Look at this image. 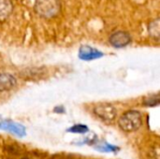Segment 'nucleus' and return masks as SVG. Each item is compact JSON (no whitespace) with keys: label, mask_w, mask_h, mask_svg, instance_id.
Masks as SVG:
<instances>
[{"label":"nucleus","mask_w":160,"mask_h":159,"mask_svg":"<svg viewBox=\"0 0 160 159\" xmlns=\"http://www.w3.org/2000/svg\"><path fill=\"white\" fill-rule=\"evenodd\" d=\"M13 5L11 0H0V22L6 21L11 14Z\"/></svg>","instance_id":"6e6552de"},{"label":"nucleus","mask_w":160,"mask_h":159,"mask_svg":"<svg viewBox=\"0 0 160 159\" xmlns=\"http://www.w3.org/2000/svg\"><path fill=\"white\" fill-rule=\"evenodd\" d=\"M67 131L68 132H70V133H75V134H85V133H87L89 131V128L85 125L79 124V125L72 126Z\"/></svg>","instance_id":"9b49d317"},{"label":"nucleus","mask_w":160,"mask_h":159,"mask_svg":"<svg viewBox=\"0 0 160 159\" xmlns=\"http://www.w3.org/2000/svg\"><path fill=\"white\" fill-rule=\"evenodd\" d=\"M143 104L147 107H157L159 105V95L156 94L151 97H148L144 98Z\"/></svg>","instance_id":"f8f14e48"},{"label":"nucleus","mask_w":160,"mask_h":159,"mask_svg":"<svg viewBox=\"0 0 160 159\" xmlns=\"http://www.w3.org/2000/svg\"><path fill=\"white\" fill-rule=\"evenodd\" d=\"M103 56V52L96 48L90 47L88 45H83L79 50V58L83 61H92Z\"/></svg>","instance_id":"39448f33"},{"label":"nucleus","mask_w":160,"mask_h":159,"mask_svg":"<svg viewBox=\"0 0 160 159\" xmlns=\"http://www.w3.org/2000/svg\"><path fill=\"white\" fill-rule=\"evenodd\" d=\"M95 149L99 151V152H104V153H114L117 150H119V148L117 146L112 145L108 142H104V143H99L98 146H95Z\"/></svg>","instance_id":"9d476101"},{"label":"nucleus","mask_w":160,"mask_h":159,"mask_svg":"<svg viewBox=\"0 0 160 159\" xmlns=\"http://www.w3.org/2000/svg\"><path fill=\"white\" fill-rule=\"evenodd\" d=\"M148 32L149 35L155 38V39H158L160 36V22L159 19H156L154 21H152L149 25H148Z\"/></svg>","instance_id":"1a4fd4ad"},{"label":"nucleus","mask_w":160,"mask_h":159,"mask_svg":"<svg viewBox=\"0 0 160 159\" xmlns=\"http://www.w3.org/2000/svg\"><path fill=\"white\" fill-rule=\"evenodd\" d=\"M119 127L128 133L135 132L141 128L142 125V113L138 111H128L122 114L118 121Z\"/></svg>","instance_id":"f257e3e1"},{"label":"nucleus","mask_w":160,"mask_h":159,"mask_svg":"<svg viewBox=\"0 0 160 159\" xmlns=\"http://www.w3.org/2000/svg\"><path fill=\"white\" fill-rule=\"evenodd\" d=\"M111 45L114 48H124L131 42L130 35L126 31H116L109 38Z\"/></svg>","instance_id":"20e7f679"},{"label":"nucleus","mask_w":160,"mask_h":159,"mask_svg":"<svg viewBox=\"0 0 160 159\" xmlns=\"http://www.w3.org/2000/svg\"><path fill=\"white\" fill-rule=\"evenodd\" d=\"M16 79L14 76L8 73L0 74V92H6L11 90L16 85Z\"/></svg>","instance_id":"0eeeda50"},{"label":"nucleus","mask_w":160,"mask_h":159,"mask_svg":"<svg viewBox=\"0 0 160 159\" xmlns=\"http://www.w3.org/2000/svg\"><path fill=\"white\" fill-rule=\"evenodd\" d=\"M0 129L10 132L18 137H23L26 134L25 127L22 125L13 121H3L0 123Z\"/></svg>","instance_id":"423d86ee"},{"label":"nucleus","mask_w":160,"mask_h":159,"mask_svg":"<svg viewBox=\"0 0 160 159\" xmlns=\"http://www.w3.org/2000/svg\"><path fill=\"white\" fill-rule=\"evenodd\" d=\"M94 113L105 123H112L117 116V111L115 107L108 103L96 106L94 108Z\"/></svg>","instance_id":"7ed1b4c3"},{"label":"nucleus","mask_w":160,"mask_h":159,"mask_svg":"<svg viewBox=\"0 0 160 159\" xmlns=\"http://www.w3.org/2000/svg\"><path fill=\"white\" fill-rule=\"evenodd\" d=\"M53 111H54V112L59 113V114L64 113V112H66V110H65V108H64L63 106H57V107H55V108L53 109Z\"/></svg>","instance_id":"ddd939ff"},{"label":"nucleus","mask_w":160,"mask_h":159,"mask_svg":"<svg viewBox=\"0 0 160 159\" xmlns=\"http://www.w3.org/2000/svg\"><path fill=\"white\" fill-rule=\"evenodd\" d=\"M34 8L40 17L50 19L60 12L61 2L60 0H36Z\"/></svg>","instance_id":"f03ea898"}]
</instances>
